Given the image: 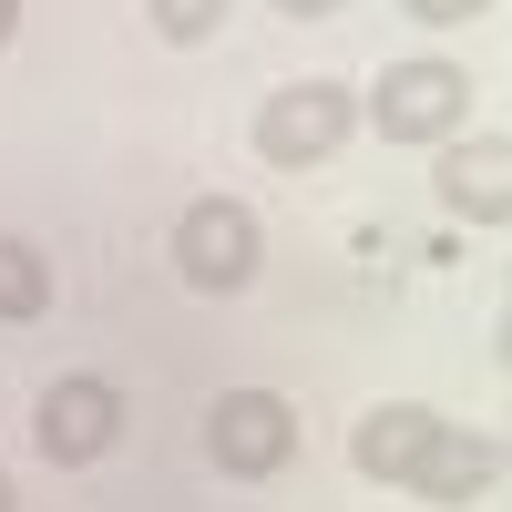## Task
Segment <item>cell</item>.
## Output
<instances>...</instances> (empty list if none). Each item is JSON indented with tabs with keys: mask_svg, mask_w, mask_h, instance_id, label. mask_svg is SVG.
<instances>
[{
	"mask_svg": "<svg viewBox=\"0 0 512 512\" xmlns=\"http://www.w3.org/2000/svg\"><path fill=\"white\" fill-rule=\"evenodd\" d=\"M390 144H451L461 123H472V72L441 62V52H420V62H390L369 82V103H359Z\"/></svg>",
	"mask_w": 512,
	"mask_h": 512,
	"instance_id": "obj_1",
	"label": "cell"
},
{
	"mask_svg": "<svg viewBox=\"0 0 512 512\" xmlns=\"http://www.w3.org/2000/svg\"><path fill=\"white\" fill-rule=\"evenodd\" d=\"M256 256H267V236H256V216L236 195H195L175 216V277L195 297H246L256 287Z\"/></svg>",
	"mask_w": 512,
	"mask_h": 512,
	"instance_id": "obj_2",
	"label": "cell"
},
{
	"mask_svg": "<svg viewBox=\"0 0 512 512\" xmlns=\"http://www.w3.org/2000/svg\"><path fill=\"white\" fill-rule=\"evenodd\" d=\"M205 461H216L226 482H277L297 461V400H277V390L205 400Z\"/></svg>",
	"mask_w": 512,
	"mask_h": 512,
	"instance_id": "obj_3",
	"label": "cell"
},
{
	"mask_svg": "<svg viewBox=\"0 0 512 512\" xmlns=\"http://www.w3.org/2000/svg\"><path fill=\"white\" fill-rule=\"evenodd\" d=\"M349 123H359V93L349 82H287V93L256 103V154L267 164H328L338 144H349Z\"/></svg>",
	"mask_w": 512,
	"mask_h": 512,
	"instance_id": "obj_4",
	"label": "cell"
},
{
	"mask_svg": "<svg viewBox=\"0 0 512 512\" xmlns=\"http://www.w3.org/2000/svg\"><path fill=\"white\" fill-rule=\"evenodd\" d=\"M31 441H41V461H62V472L103 461V451L123 441V390H113V379H93V369L52 379V390H41V410H31Z\"/></svg>",
	"mask_w": 512,
	"mask_h": 512,
	"instance_id": "obj_5",
	"label": "cell"
},
{
	"mask_svg": "<svg viewBox=\"0 0 512 512\" xmlns=\"http://www.w3.org/2000/svg\"><path fill=\"white\" fill-rule=\"evenodd\" d=\"M420 502H441V512H472L502 492V431H431V451H420V472H410Z\"/></svg>",
	"mask_w": 512,
	"mask_h": 512,
	"instance_id": "obj_6",
	"label": "cell"
},
{
	"mask_svg": "<svg viewBox=\"0 0 512 512\" xmlns=\"http://www.w3.org/2000/svg\"><path fill=\"white\" fill-rule=\"evenodd\" d=\"M441 205L461 226H512V134H472V144H451L441 154Z\"/></svg>",
	"mask_w": 512,
	"mask_h": 512,
	"instance_id": "obj_7",
	"label": "cell"
},
{
	"mask_svg": "<svg viewBox=\"0 0 512 512\" xmlns=\"http://www.w3.org/2000/svg\"><path fill=\"white\" fill-rule=\"evenodd\" d=\"M431 431H441V410L431 400H379L359 431H349V461L369 482H410L420 472V451H431Z\"/></svg>",
	"mask_w": 512,
	"mask_h": 512,
	"instance_id": "obj_8",
	"label": "cell"
},
{
	"mask_svg": "<svg viewBox=\"0 0 512 512\" xmlns=\"http://www.w3.org/2000/svg\"><path fill=\"white\" fill-rule=\"evenodd\" d=\"M52 318V256L31 236H0V328H31Z\"/></svg>",
	"mask_w": 512,
	"mask_h": 512,
	"instance_id": "obj_9",
	"label": "cell"
},
{
	"mask_svg": "<svg viewBox=\"0 0 512 512\" xmlns=\"http://www.w3.org/2000/svg\"><path fill=\"white\" fill-rule=\"evenodd\" d=\"M226 11H236V0H144V21H154L164 41H175V52L216 41V31H226Z\"/></svg>",
	"mask_w": 512,
	"mask_h": 512,
	"instance_id": "obj_10",
	"label": "cell"
},
{
	"mask_svg": "<svg viewBox=\"0 0 512 512\" xmlns=\"http://www.w3.org/2000/svg\"><path fill=\"white\" fill-rule=\"evenodd\" d=\"M492 0H410V21H431V31H461V21H482Z\"/></svg>",
	"mask_w": 512,
	"mask_h": 512,
	"instance_id": "obj_11",
	"label": "cell"
},
{
	"mask_svg": "<svg viewBox=\"0 0 512 512\" xmlns=\"http://www.w3.org/2000/svg\"><path fill=\"white\" fill-rule=\"evenodd\" d=\"M277 11H287V21H328L338 0H277Z\"/></svg>",
	"mask_w": 512,
	"mask_h": 512,
	"instance_id": "obj_12",
	"label": "cell"
},
{
	"mask_svg": "<svg viewBox=\"0 0 512 512\" xmlns=\"http://www.w3.org/2000/svg\"><path fill=\"white\" fill-rule=\"evenodd\" d=\"M11 31H21V0H0V52H11Z\"/></svg>",
	"mask_w": 512,
	"mask_h": 512,
	"instance_id": "obj_13",
	"label": "cell"
},
{
	"mask_svg": "<svg viewBox=\"0 0 512 512\" xmlns=\"http://www.w3.org/2000/svg\"><path fill=\"white\" fill-rule=\"evenodd\" d=\"M0 512H11V472H0Z\"/></svg>",
	"mask_w": 512,
	"mask_h": 512,
	"instance_id": "obj_14",
	"label": "cell"
}]
</instances>
